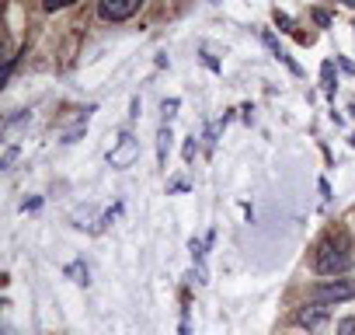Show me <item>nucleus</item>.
Segmentation results:
<instances>
[{"label":"nucleus","instance_id":"f03ea898","mask_svg":"<svg viewBox=\"0 0 355 335\" xmlns=\"http://www.w3.org/2000/svg\"><path fill=\"white\" fill-rule=\"evenodd\" d=\"M352 297H355V279H324V283H317L310 290V300L313 304H324V307L341 304V300H352Z\"/></svg>","mask_w":355,"mask_h":335},{"label":"nucleus","instance_id":"f3484780","mask_svg":"<svg viewBox=\"0 0 355 335\" xmlns=\"http://www.w3.org/2000/svg\"><path fill=\"white\" fill-rule=\"evenodd\" d=\"M202 63H206V67H209V70H220V63H216V60H213V56H209V53H202Z\"/></svg>","mask_w":355,"mask_h":335},{"label":"nucleus","instance_id":"f8f14e48","mask_svg":"<svg viewBox=\"0 0 355 335\" xmlns=\"http://www.w3.org/2000/svg\"><path fill=\"white\" fill-rule=\"evenodd\" d=\"M275 25H279L282 32H293V18H289V15H282V11H275Z\"/></svg>","mask_w":355,"mask_h":335},{"label":"nucleus","instance_id":"20e7f679","mask_svg":"<svg viewBox=\"0 0 355 335\" xmlns=\"http://www.w3.org/2000/svg\"><path fill=\"white\" fill-rule=\"evenodd\" d=\"M146 0H98V15L105 22H129Z\"/></svg>","mask_w":355,"mask_h":335},{"label":"nucleus","instance_id":"7ed1b4c3","mask_svg":"<svg viewBox=\"0 0 355 335\" xmlns=\"http://www.w3.org/2000/svg\"><path fill=\"white\" fill-rule=\"evenodd\" d=\"M293 321H296L300 328H306L310 335H320V332L327 328L331 314H327V307H324V304H313V300H310V304H303V307L293 314Z\"/></svg>","mask_w":355,"mask_h":335},{"label":"nucleus","instance_id":"9b49d317","mask_svg":"<svg viewBox=\"0 0 355 335\" xmlns=\"http://www.w3.org/2000/svg\"><path fill=\"white\" fill-rule=\"evenodd\" d=\"M338 335H355V314H348V318L338 321Z\"/></svg>","mask_w":355,"mask_h":335},{"label":"nucleus","instance_id":"dca6fc26","mask_svg":"<svg viewBox=\"0 0 355 335\" xmlns=\"http://www.w3.org/2000/svg\"><path fill=\"white\" fill-rule=\"evenodd\" d=\"M15 157H18V147H8V154H4V161H0V168H11Z\"/></svg>","mask_w":355,"mask_h":335},{"label":"nucleus","instance_id":"0eeeda50","mask_svg":"<svg viewBox=\"0 0 355 335\" xmlns=\"http://www.w3.org/2000/svg\"><path fill=\"white\" fill-rule=\"evenodd\" d=\"M320 91L327 98H334V91H338V77H334V63L331 60H324V67H320Z\"/></svg>","mask_w":355,"mask_h":335},{"label":"nucleus","instance_id":"6e6552de","mask_svg":"<svg viewBox=\"0 0 355 335\" xmlns=\"http://www.w3.org/2000/svg\"><path fill=\"white\" fill-rule=\"evenodd\" d=\"M73 220H77V227H87V231H101V224H94V220H98L94 206H77V210H73Z\"/></svg>","mask_w":355,"mask_h":335},{"label":"nucleus","instance_id":"2eb2a0df","mask_svg":"<svg viewBox=\"0 0 355 335\" xmlns=\"http://www.w3.org/2000/svg\"><path fill=\"white\" fill-rule=\"evenodd\" d=\"M196 154H199V140H196V136H189V143H185V161H192Z\"/></svg>","mask_w":355,"mask_h":335},{"label":"nucleus","instance_id":"4468645a","mask_svg":"<svg viewBox=\"0 0 355 335\" xmlns=\"http://www.w3.org/2000/svg\"><path fill=\"white\" fill-rule=\"evenodd\" d=\"M313 22H317L320 28H327V25H331V15H327V11H320V8H313Z\"/></svg>","mask_w":355,"mask_h":335},{"label":"nucleus","instance_id":"423d86ee","mask_svg":"<svg viewBox=\"0 0 355 335\" xmlns=\"http://www.w3.org/2000/svg\"><path fill=\"white\" fill-rule=\"evenodd\" d=\"M167 150H171V126L160 122V129H157V164L160 168H167Z\"/></svg>","mask_w":355,"mask_h":335},{"label":"nucleus","instance_id":"a211bd4d","mask_svg":"<svg viewBox=\"0 0 355 335\" xmlns=\"http://www.w3.org/2000/svg\"><path fill=\"white\" fill-rule=\"evenodd\" d=\"M341 4H348V8H355V0H341Z\"/></svg>","mask_w":355,"mask_h":335},{"label":"nucleus","instance_id":"9d476101","mask_svg":"<svg viewBox=\"0 0 355 335\" xmlns=\"http://www.w3.org/2000/svg\"><path fill=\"white\" fill-rule=\"evenodd\" d=\"M178 105H182V98H167L160 108H164V122L171 126V119H174V112H178Z\"/></svg>","mask_w":355,"mask_h":335},{"label":"nucleus","instance_id":"ddd939ff","mask_svg":"<svg viewBox=\"0 0 355 335\" xmlns=\"http://www.w3.org/2000/svg\"><path fill=\"white\" fill-rule=\"evenodd\" d=\"M70 4H73V0H42L46 11H60V8H70Z\"/></svg>","mask_w":355,"mask_h":335},{"label":"nucleus","instance_id":"f257e3e1","mask_svg":"<svg viewBox=\"0 0 355 335\" xmlns=\"http://www.w3.org/2000/svg\"><path fill=\"white\" fill-rule=\"evenodd\" d=\"M352 265H355V245H352V238L341 227L338 231H327L317 241V248H313V269L320 276H341Z\"/></svg>","mask_w":355,"mask_h":335},{"label":"nucleus","instance_id":"39448f33","mask_svg":"<svg viewBox=\"0 0 355 335\" xmlns=\"http://www.w3.org/2000/svg\"><path fill=\"white\" fill-rule=\"evenodd\" d=\"M136 157H139V140L129 136V133H122L119 143L108 150V164H112V168H129Z\"/></svg>","mask_w":355,"mask_h":335},{"label":"nucleus","instance_id":"1a4fd4ad","mask_svg":"<svg viewBox=\"0 0 355 335\" xmlns=\"http://www.w3.org/2000/svg\"><path fill=\"white\" fill-rule=\"evenodd\" d=\"M67 276H73V283H80V286H87V283H91V279H87V265H84V262L67 265Z\"/></svg>","mask_w":355,"mask_h":335}]
</instances>
